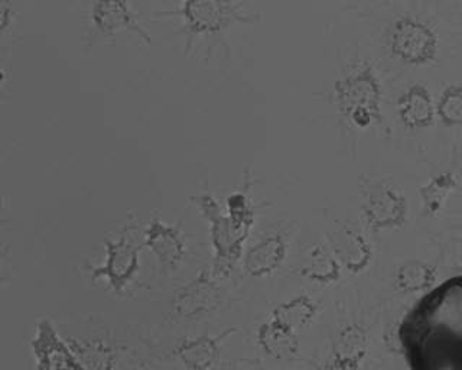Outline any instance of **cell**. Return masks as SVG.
I'll return each mask as SVG.
<instances>
[{"label":"cell","instance_id":"1","mask_svg":"<svg viewBox=\"0 0 462 370\" xmlns=\"http://www.w3.org/2000/svg\"><path fill=\"white\" fill-rule=\"evenodd\" d=\"M243 2L230 0H184L172 9L153 14L159 18H175L180 21L178 32L185 38V51H189L195 40L221 35L236 23H252L259 21V14L245 9Z\"/></svg>","mask_w":462,"mask_h":370},{"label":"cell","instance_id":"2","mask_svg":"<svg viewBox=\"0 0 462 370\" xmlns=\"http://www.w3.org/2000/svg\"><path fill=\"white\" fill-rule=\"evenodd\" d=\"M339 112L357 127H367L382 116L383 90L368 64L354 67L334 86Z\"/></svg>","mask_w":462,"mask_h":370},{"label":"cell","instance_id":"3","mask_svg":"<svg viewBox=\"0 0 462 370\" xmlns=\"http://www.w3.org/2000/svg\"><path fill=\"white\" fill-rule=\"evenodd\" d=\"M143 244H137L132 236V227L120 232L116 237L105 242V261L101 265L90 268L94 281H106L108 290L115 295L126 292L141 269V254Z\"/></svg>","mask_w":462,"mask_h":370},{"label":"cell","instance_id":"4","mask_svg":"<svg viewBox=\"0 0 462 370\" xmlns=\"http://www.w3.org/2000/svg\"><path fill=\"white\" fill-rule=\"evenodd\" d=\"M197 206L209 226V240L213 245V273L217 278L228 276L245 254V244L238 239L227 213L208 190L197 199Z\"/></svg>","mask_w":462,"mask_h":370},{"label":"cell","instance_id":"5","mask_svg":"<svg viewBox=\"0 0 462 370\" xmlns=\"http://www.w3.org/2000/svg\"><path fill=\"white\" fill-rule=\"evenodd\" d=\"M223 301L224 290L218 278L213 271H201L175 292L171 300L170 312L178 321L194 323L214 314Z\"/></svg>","mask_w":462,"mask_h":370},{"label":"cell","instance_id":"6","mask_svg":"<svg viewBox=\"0 0 462 370\" xmlns=\"http://www.w3.org/2000/svg\"><path fill=\"white\" fill-rule=\"evenodd\" d=\"M88 23L93 42L115 37L122 31L134 33L146 44L152 42L151 32L126 0H94L88 11Z\"/></svg>","mask_w":462,"mask_h":370},{"label":"cell","instance_id":"7","mask_svg":"<svg viewBox=\"0 0 462 370\" xmlns=\"http://www.w3.org/2000/svg\"><path fill=\"white\" fill-rule=\"evenodd\" d=\"M392 51L396 57L411 64H425L435 59L438 38L430 26L418 19H397L390 35Z\"/></svg>","mask_w":462,"mask_h":370},{"label":"cell","instance_id":"8","mask_svg":"<svg viewBox=\"0 0 462 370\" xmlns=\"http://www.w3.org/2000/svg\"><path fill=\"white\" fill-rule=\"evenodd\" d=\"M363 213L372 230L397 229L406 222L408 203L393 185H374L365 194Z\"/></svg>","mask_w":462,"mask_h":370},{"label":"cell","instance_id":"9","mask_svg":"<svg viewBox=\"0 0 462 370\" xmlns=\"http://www.w3.org/2000/svg\"><path fill=\"white\" fill-rule=\"evenodd\" d=\"M36 370H84L50 319H41L31 341Z\"/></svg>","mask_w":462,"mask_h":370},{"label":"cell","instance_id":"10","mask_svg":"<svg viewBox=\"0 0 462 370\" xmlns=\"http://www.w3.org/2000/svg\"><path fill=\"white\" fill-rule=\"evenodd\" d=\"M143 246L155 256L163 273H177L187 254L182 232L178 226L168 225L159 217L152 218L143 229Z\"/></svg>","mask_w":462,"mask_h":370},{"label":"cell","instance_id":"11","mask_svg":"<svg viewBox=\"0 0 462 370\" xmlns=\"http://www.w3.org/2000/svg\"><path fill=\"white\" fill-rule=\"evenodd\" d=\"M237 331L236 327H228L218 334L185 338L178 343L173 355L187 370H211L220 359L224 340Z\"/></svg>","mask_w":462,"mask_h":370},{"label":"cell","instance_id":"12","mask_svg":"<svg viewBox=\"0 0 462 370\" xmlns=\"http://www.w3.org/2000/svg\"><path fill=\"white\" fill-rule=\"evenodd\" d=\"M331 252L339 265L350 273H363L373 259V247L363 233L348 225H338L328 235Z\"/></svg>","mask_w":462,"mask_h":370},{"label":"cell","instance_id":"13","mask_svg":"<svg viewBox=\"0 0 462 370\" xmlns=\"http://www.w3.org/2000/svg\"><path fill=\"white\" fill-rule=\"evenodd\" d=\"M288 254V242L281 233H269L243 254V269L252 278H266L276 273Z\"/></svg>","mask_w":462,"mask_h":370},{"label":"cell","instance_id":"14","mask_svg":"<svg viewBox=\"0 0 462 370\" xmlns=\"http://www.w3.org/2000/svg\"><path fill=\"white\" fill-rule=\"evenodd\" d=\"M370 350V336L361 324H348L332 341L331 360L341 370H360Z\"/></svg>","mask_w":462,"mask_h":370},{"label":"cell","instance_id":"15","mask_svg":"<svg viewBox=\"0 0 462 370\" xmlns=\"http://www.w3.org/2000/svg\"><path fill=\"white\" fill-rule=\"evenodd\" d=\"M257 346L274 360L291 362L300 356V341L296 331L289 330L274 319H267L257 328Z\"/></svg>","mask_w":462,"mask_h":370},{"label":"cell","instance_id":"16","mask_svg":"<svg viewBox=\"0 0 462 370\" xmlns=\"http://www.w3.org/2000/svg\"><path fill=\"white\" fill-rule=\"evenodd\" d=\"M84 370H116L117 352L115 346L98 336H71L65 338Z\"/></svg>","mask_w":462,"mask_h":370},{"label":"cell","instance_id":"17","mask_svg":"<svg viewBox=\"0 0 462 370\" xmlns=\"http://www.w3.org/2000/svg\"><path fill=\"white\" fill-rule=\"evenodd\" d=\"M399 115L409 127H425L432 124L435 116L432 96L425 86L415 84L404 91L397 103Z\"/></svg>","mask_w":462,"mask_h":370},{"label":"cell","instance_id":"18","mask_svg":"<svg viewBox=\"0 0 462 370\" xmlns=\"http://www.w3.org/2000/svg\"><path fill=\"white\" fill-rule=\"evenodd\" d=\"M319 312V305L308 295H296L288 301L274 307L271 319L285 326L289 330H302L314 321Z\"/></svg>","mask_w":462,"mask_h":370},{"label":"cell","instance_id":"19","mask_svg":"<svg viewBox=\"0 0 462 370\" xmlns=\"http://www.w3.org/2000/svg\"><path fill=\"white\" fill-rule=\"evenodd\" d=\"M341 268L332 252L322 245H315L300 264L298 273L312 282L332 283L341 278Z\"/></svg>","mask_w":462,"mask_h":370},{"label":"cell","instance_id":"20","mask_svg":"<svg viewBox=\"0 0 462 370\" xmlns=\"http://www.w3.org/2000/svg\"><path fill=\"white\" fill-rule=\"evenodd\" d=\"M437 282V269L422 261H408L394 275V288L402 294L425 292Z\"/></svg>","mask_w":462,"mask_h":370},{"label":"cell","instance_id":"21","mask_svg":"<svg viewBox=\"0 0 462 370\" xmlns=\"http://www.w3.org/2000/svg\"><path fill=\"white\" fill-rule=\"evenodd\" d=\"M227 213L230 218L231 226L235 229L238 239L243 244L249 239L250 232H252L253 225H254V208H253L252 201L245 190H240L236 193L230 194L227 199Z\"/></svg>","mask_w":462,"mask_h":370},{"label":"cell","instance_id":"22","mask_svg":"<svg viewBox=\"0 0 462 370\" xmlns=\"http://www.w3.org/2000/svg\"><path fill=\"white\" fill-rule=\"evenodd\" d=\"M455 187H457V178L451 172L437 175L428 184L423 185L420 189V196H422L426 215H437Z\"/></svg>","mask_w":462,"mask_h":370},{"label":"cell","instance_id":"23","mask_svg":"<svg viewBox=\"0 0 462 370\" xmlns=\"http://www.w3.org/2000/svg\"><path fill=\"white\" fill-rule=\"evenodd\" d=\"M440 119L448 125L462 124V84L449 86L438 103Z\"/></svg>","mask_w":462,"mask_h":370},{"label":"cell","instance_id":"24","mask_svg":"<svg viewBox=\"0 0 462 370\" xmlns=\"http://www.w3.org/2000/svg\"><path fill=\"white\" fill-rule=\"evenodd\" d=\"M14 19V12H12V5L9 2L2 0L0 2V30H6V26L11 25Z\"/></svg>","mask_w":462,"mask_h":370},{"label":"cell","instance_id":"25","mask_svg":"<svg viewBox=\"0 0 462 370\" xmlns=\"http://www.w3.org/2000/svg\"><path fill=\"white\" fill-rule=\"evenodd\" d=\"M315 370H341L339 367H337L336 365H332L331 362H327L322 366L317 367Z\"/></svg>","mask_w":462,"mask_h":370}]
</instances>
